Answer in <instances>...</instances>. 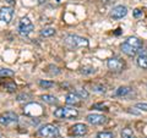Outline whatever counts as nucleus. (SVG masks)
Wrapping results in <instances>:
<instances>
[{"mask_svg": "<svg viewBox=\"0 0 147 138\" xmlns=\"http://www.w3.org/2000/svg\"><path fill=\"white\" fill-rule=\"evenodd\" d=\"M64 44L66 45L69 49H80V48H87L88 47V39L84 38V37L76 36V34H67L64 38Z\"/></svg>", "mask_w": 147, "mask_h": 138, "instance_id": "1", "label": "nucleus"}, {"mask_svg": "<svg viewBox=\"0 0 147 138\" xmlns=\"http://www.w3.org/2000/svg\"><path fill=\"white\" fill-rule=\"evenodd\" d=\"M54 116L57 119H65V120H71V119H76L79 116V111L75 108H58L54 111Z\"/></svg>", "mask_w": 147, "mask_h": 138, "instance_id": "2", "label": "nucleus"}, {"mask_svg": "<svg viewBox=\"0 0 147 138\" xmlns=\"http://www.w3.org/2000/svg\"><path fill=\"white\" fill-rule=\"evenodd\" d=\"M24 114L31 117H40L44 115V109L38 103H28L27 105H25Z\"/></svg>", "mask_w": 147, "mask_h": 138, "instance_id": "3", "label": "nucleus"}, {"mask_svg": "<svg viewBox=\"0 0 147 138\" xmlns=\"http://www.w3.org/2000/svg\"><path fill=\"white\" fill-rule=\"evenodd\" d=\"M34 29V25L28 17H22L18 22V34L21 37H27Z\"/></svg>", "mask_w": 147, "mask_h": 138, "instance_id": "4", "label": "nucleus"}, {"mask_svg": "<svg viewBox=\"0 0 147 138\" xmlns=\"http://www.w3.org/2000/svg\"><path fill=\"white\" fill-rule=\"evenodd\" d=\"M38 135L44 138H58L60 136V132H59V128L57 126L48 123V125H44L39 128Z\"/></svg>", "mask_w": 147, "mask_h": 138, "instance_id": "5", "label": "nucleus"}, {"mask_svg": "<svg viewBox=\"0 0 147 138\" xmlns=\"http://www.w3.org/2000/svg\"><path fill=\"white\" fill-rule=\"evenodd\" d=\"M18 122V115L13 111H5L0 114V125L11 126Z\"/></svg>", "mask_w": 147, "mask_h": 138, "instance_id": "6", "label": "nucleus"}, {"mask_svg": "<svg viewBox=\"0 0 147 138\" xmlns=\"http://www.w3.org/2000/svg\"><path fill=\"white\" fill-rule=\"evenodd\" d=\"M107 66L112 72H121L125 68V62L119 58H110L107 61Z\"/></svg>", "mask_w": 147, "mask_h": 138, "instance_id": "7", "label": "nucleus"}, {"mask_svg": "<svg viewBox=\"0 0 147 138\" xmlns=\"http://www.w3.org/2000/svg\"><path fill=\"white\" fill-rule=\"evenodd\" d=\"M86 120L88 123H91V125L98 126V125H103V123L107 122V117L100 114H90L86 116Z\"/></svg>", "mask_w": 147, "mask_h": 138, "instance_id": "8", "label": "nucleus"}, {"mask_svg": "<svg viewBox=\"0 0 147 138\" xmlns=\"http://www.w3.org/2000/svg\"><path fill=\"white\" fill-rule=\"evenodd\" d=\"M87 131H88V128H87V126L85 125V123H75L74 126L70 127V133L75 137L85 136L87 133Z\"/></svg>", "mask_w": 147, "mask_h": 138, "instance_id": "9", "label": "nucleus"}, {"mask_svg": "<svg viewBox=\"0 0 147 138\" xmlns=\"http://www.w3.org/2000/svg\"><path fill=\"white\" fill-rule=\"evenodd\" d=\"M13 17V9L12 7H3L0 9V21L4 23H10Z\"/></svg>", "mask_w": 147, "mask_h": 138, "instance_id": "10", "label": "nucleus"}, {"mask_svg": "<svg viewBox=\"0 0 147 138\" xmlns=\"http://www.w3.org/2000/svg\"><path fill=\"white\" fill-rule=\"evenodd\" d=\"M127 13V9L126 6H123V5H118L115 7H113L110 10V17L115 18V20H119V18H123L125 17Z\"/></svg>", "mask_w": 147, "mask_h": 138, "instance_id": "11", "label": "nucleus"}, {"mask_svg": "<svg viewBox=\"0 0 147 138\" xmlns=\"http://www.w3.org/2000/svg\"><path fill=\"white\" fill-rule=\"evenodd\" d=\"M65 103L67 105H72V107H76V105H80L81 104V96L77 94V93H67L65 95Z\"/></svg>", "mask_w": 147, "mask_h": 138, "instance_id": "12", "label": "nucleus"}, {"mask_svg": "<svg viewBox=\"0 0 147 138\" xmlns=\"http://www.w3.org/2000/svg\"><path fill=\"white\" fill-rule=\"evenodd\" d=\"M120 49H121V52L125 54V55H127V56H130V58H132V56H135V55L139 53L137 50L135 49V48H132L131 45H129L126 42H124V43H121V45H120Z\"/></svg>", "mask_w": 147, "mask_h": 138, "instance_id": "13", "label": "nucleus"}, {"mask_svg": "<svg viewBox=\"0 0 147 138\" xmlns=\"http://www.w3.org/2000/svg\"><path fill=\"white\" fill-rule=\"evenodd\" d=\"M125 42L129 44V45H131L132 48H135L137 52H140V50L142 49V42L137 38V37H129V38L125 40Z\"/></svg>", "mask_w": 147, "mask_h": 138, "instance_id": "14", "label": "nucleus"}, {"mask_svg": "<svg viewBox=\"0 0 147 138\" xmlns=\"http://www.w3.org/2000/svg\"><path fill=\"white\" fill-rule=\"evenodd\" d=\"M131 92H132V89L130 88V87L123 86V87H119V88L114 92V95L115 96H127Z\"/></svg>", "mask_w": 147, "mask_h": 138, "instance_id": "15", "label": "nucleus"}, {"mask_svg": "<svg viewBox=\"0 0 147 138\" xmlns=\"http://www.w3.org/2000/svg\"><path fill=\"white\" fill-rule=\"evenodd\" d=\"M137 65L139 67L144 68V70H147V54H141L139 58H137Z\"/></svg>", "mask_w": 147, "mask_h": 138, "instance_id": "16", "label": "nucleus"}, {"mask_svg": "<svg viewBox=\"0 0 147 138\" xmlns=\"http://www.w3.org/2000/svg\"><path fill=\"white\" fill-rule=\"evenodd\" d=\"M40 99H42L43 102L50 104V105H54V104H58V103H59V100L55 98V96L49 95V94H43L42 96H40Z\"/></svg>", "mask_w": 147, "mask_h": 138, "instance_id": "17", "label": "nucleus"}, {"mask_svg": "<svg viewBox=\"0 0 147 138\" xmlns=\"http://www.w3.org/2000/svg\"><path fill=\"white\" fill-rule=\"evenodd\" d=\"M120 137L121 138H134L135 135H134V131H132L130 127H125V128H123L121 130Z\"/></svg>", "mask_w": 147, "mask_h": 138, "instance_id": "18", "label": "nucleus"}, {"mask_svg": "<svg viewBox=\"0 0 147 138\" xmlns=\"http://www.w3.org/2000/svg\"><path fill=\"white\" fill-rule=\"evenodd\" d=\"M15 72L7 67H0V77H13Z\"/></svg>", "mask_w": 147, "mask_h": 138, "instance_id": "19", "label": "nucleus"}, {"mask_svg": "<svg viewBox=\"0 0 147 138\" xmlns=\"http://www.w3.org/2000/svg\"><path fill=\"white\" fill-rule=\"evenodd\" d=\"M55 28H53V27H47V28H43L42 31L39 32V34L42 37H52L55 34Z\"/></svg>", "mask_w": 147, "mask_h": 138, "instance_id": "20", "label": "nucleus"}, {"mask_svg": "<svg viewBox=\"0 0 147 138\" xmlns=\"http://www.w3.org/2000/svg\"><path fill=\"white\" fill-rule=\"evenodd\" d=\"M38 83H39V86L42 87V88H44V89H49V88H52V87H54V82H52V81L40 80Z\"/></svg>", "mask_w": 147, "mask_h": 138, "instance_id": "21", "label": "nucleus"}, {"mask_svg": "<svg viewBox=\"0 0 147 138\" xmlns=\"http://www.w3.org/2000/svg\"><path fill=\"white\" fill-rule=\"evenodd\" d=\"M94 72H96V68L92 66H85L81 68V73H84V75H92Z\"/></svg>", "mask_w": 147, "mask_h": 138, "instance_id": "22", "label": "nucleus"}, {"mask_svg": "<svg viewBox=\"0 0 147 138\" xmlns=\"http://www.w3.org/2000/svg\"><path fill=\"white\" fill-rule=\"evenodd\" d=\"M97 138H114V133L113 132H108V131L98 132L97 133Z\"/></svg>", "mask_w": 147, "mask_h": 138, "instance_id": "23", "label": "nucleus"}, {"mask_svg": "<svg viewBox=\"0 0 147 138\" xmlns=\"http://www.w3.org/2000/svg\"><path fill=\"white\" fill-rule=\"evenodd\" d=\"M5 89L7 90V92H10V93H12V92H15L16 90V88H17V86H16V83L15 82H9V83H5Z\"/></svg>", "mask_w": 147, "mask_h": 138, "instance_id": "24", "label": "nucleus"}, {"mask_svg": "<svg viewBox=\"0 0 147 138\" xmlns=\"http://www.w3.org/2000/svg\"><path fill=\"white\" fill-rule=\"evenodd\" d=\"M76 93L81 96V99H87L88 98V92H87L86 89H77Z\"/></svg>", "mask_w": 147, "mask_h": 138, "instance_id": "25", "label": "nucleus"}, {"mask_svg": "<svg viewBox=\"0 0 147 138\" xmlns=\"http://www.w3.org/2000/svg\"><path fill=\"white\" fill-rule=\"evenodd\" d=\"M92 88H93V90L94 92H98V93H105V86H96V84H93V87H92Z\"/></svg>", "mask_w": 147, "mask_h": 138, "instance_id": "26", "label": "nucleus"}, {"mask_svg": "<svg viewBox=\"0 0 147 138\" xmlns=\"http://www.w3.org/2000/svg\"><path fill=\"white\" fill-rule=\"evenodd\" d=\"M132 15H134V17H135V18H140V17L144 16V12H142V11L140 10V9H135L134 12H132Z\"/></svg>", "mask_w": 147, "mask_h": 138, "instance_id": "27", "label": "nucleus"}, {"mask_svg": "<svg viewBox=\"0 0 147 138\" xmlns=\"http://www.w3.org/2000/svg\"><path fill=\"white\" fill-rule=\"evenodd\" d=\"M135 108L140 109V110H144V111H147V103H139L135 105Z\"/></svg>", "mask_w": 147, "mask_h": 138, "instance_id": "28", "label": "nucleus"}, {"mask_svg": "<svg viewBox=\"0 0 147 138\" xmlns=\"http://www.w3.org/2000/svg\"><path fill=\"white\" fill-rule=\"evenodd\" d=\"M92 109H97V110H108V108H105L102 104H94L92 105Z\"/></svg>", "mask_w": 147, "mask_h": 138, "instance_id": "29", "label": "nucleus"}, {"mask_svg": "<svg viewBox=\"0 0 147 138\" xmlns=\"http://www.w3.org/2000/svg\"><path fill=\"white\" fill-rule=\"evenodd\" d=\"M28 98H30L28 94H20L17 96V100H18V102H24V100H27Z\"/></svg>", "mask_w": 147, "mask_h": 138, "instance_id": "30", "label": "nucleus"}, {"mask_svg": "<svg viewBox=\"0 0 147 138\" xmlns=\"http://www.w3.org/2000/svg\"><path fill=\"white\" fill-rule=\"evenodd\" d=\"M5 1H6L7 4H10V5H13V4L16 3V0H5Z\"/></svg>", "mask_w": 147, "mask_h": 138, "instance_id": "31", "label": "nucleus"}, {"mask_svg": "<svg viewBox=\"0 0 147 138\" xmlns=\"http://www.w3.org/2000/svg\"><path fill=\"white\" fill-rule=\"evenodd\" d=\"M100 1H102V3H104V4H108V3H110V1H112V0H100Z\"/></svg>", "mask_w": 147, "mask_h": 138, "instance_id": "32", "label": "nucleus"}, {"mask_svg": "<svg viewBox=\"0 0 147 138\" xmlns=\"http://www.w3.org/2000/svg\"><path fill=\"white\" fill-rule=\"evenodd\" d=\"M37 1H38V4H43V3L47 1V0H37Z\"/></svg>", "mask_w": 147, "mask_h": 138, "instance_id": "33", "label": "nucleus"}, {"mask_svg": "<svg viewBox=\"0 0 147 138\" xmlns=\"http://www.w3.org/2000/svg\"><path fill=\"white\" fill-rule=\"evenodd\" d=\"M146 138H147V137H146Z\"/></svg>", "mask_w": 147, "mask_h": 138, "instance_id": "34", "label": "nucleus"}]
</instances>
